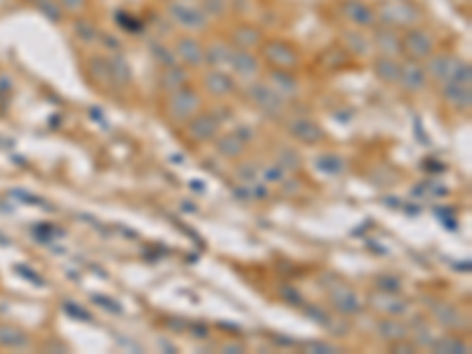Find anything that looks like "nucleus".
<instances>
[{
  "instance_id": "f257e3e1",
  "label": "nucleus",
  "mask_w": 472,
  "mask_h": 354,
  "mask_svg": "<svg viewBox=\"0 0 472 354\" xmlns=\"http://www.w3.org/2000/svg\"><path fill=\"white\" fill-rule=\"evenodd\" d=\"M166 12H168V17H170V22L185 31H204L208 22H211V17L206 15L204 8L192 5V3H182V0L168 3Z\"/></svg>"
},
{
  "instance_id": "f03ea898",
  "label": "nucleus",
  "mask_w": 472,
  "mask_h": 354,
  "mask_svg": "<svg viewBox=\"0 0 472 354\" xmlns=\"http://www.w3.org/2000/svg\"><path fill=\"white\" fill-rule=\"evenodd\" d=\"M262 57L267 59V64L272 69H283V71H293L300 64L298 50L291 43H286V40H267V43H262Z\"/></svg>"
},
{
  "instance_id": "7ed1b4c3",
  "label": "nucleus",
  "mask_w": 472,
  "mask_h": 354,
  "mask_svg": "<svg viewBox=\"0 0 472 354\" xmlns=\"http://www.w3.org/2000/svg\"><path fill=\"white\" fill-rule=\"evenodd\" d=\"M201 106V97L197 90H192L189 85L180 87V90L170 92V97H168V116H170L173 121H189L192 116H197Z\"/></svg>"
},
{
  "instance_id": "20e7f679",
  "label": "nucleus",
  "mask_w": 472,
  "mask_h": 354,
  "mask_svg": "<svg viewBox=\"0 0 472 354\" xmlns=\"http://www.w3.org/2000/svg\"><path fill=\"white\" fill-rule=\"evenodd\" d=\"M402 52H406L409 59H414V62H423L435 52V40L428 31L409 29L402 36Z\"/></svg>"
},
{
  "instance_id": "39448f33",
  "label": "nucleus",
  "mask_w": 472,
  "mask_h": 354,
  "mask_svg": "<svg viewBox=\"0 0 472 354\" xmlns=\"http://www.w3.org/2000/svg\"><path fill=\"white\" fill-rule=\"evenodd\" d=\"M248 99H251L260 111H265L267 116H281V111H283V97L279 92H274L267 83L248 85Z\"/></svg>"
},
{
  "instance_id": "423d86ee",
  "label": "nucleus",
  "mask_w": 472,
  "mask_h": 354,
  "mask_svg": "<svg viewBox=\"0 0 472 354\" xmlns=\"http://www.w3.org/2000/svg\"><path fill=\"white\" fill-rule=\"evenodd\" d=\"M218 128H220V118H218V116L201 114V116H192V118H189L187 135H189V140H194V142H206V140H213L215 138Z\"/></svg>"
},
{
  "instance_id": "0eeeda50",
  "label": "nucleus",
  "mask_w": 472,
  "mask_h": 354,
  "mask_svg": "<svg viewBox=\"0 0 472 354\" xmlns=\"http://www.w3.org/2000/svg\"><path fill=\"white\" fill-rule=\"evenodd\" d=\"M175 57L182 59L187 66H206V59H204V45L199 43L194 36H182L178 38V43H175Z\"/></svg>"
},
{
  "instance_id": "6e6552de",
  "label": "nucleus",
  "mask_w": 472,
  "mask_h": 354,
  "mask_svg": "<svg viewBox=\"0 0 472 354\" xmlns=\"http://www.w3.org/2000/svg\"><path fill=\"white\" fill-rule=\"evenodd\" d=\"M456 62H458V59L454 57V54H449V52H440V54L433 52L428 57V64L423 66L425 76L437 80V83H444V80H449L451 71H454V66H456Z\"/></svg>"
},
{
  "instance_id": "1a4fd4ad",
  "label": "nucleus",
  "mask_w": 472,
  "mask_h": 354,
  "mask_svg": "<svg viewBox=\"0 0 472 354\" xmlns=\"http://www.w3.org/2000/svg\"><path fill=\"white\" fill-rule=\"evenodd\" d=\"M229 66L234 69V73L244 80L255 78V73L260 71L258 57L251 50H239V47H232V57H229Z\"/></svg>"
},
{
  "instance_id": "9d476101",
  "label": "nucleus",
  "mask_w": 472,
  "mask_h": 354,
  "mask_svg": "<svg viewBox=\"0 0 472 354\" xmlns=\"http://www.w3.org/2000/svg\"><path fill=\"white\" fill-rule=\"evenodd\" d=\"M375 17L383 19L387 26H411L418 19V12L411 8V5L392 3V5H383L380 15H375Z\"/></svg>"
},
{
  "instance_id": "9b49d317",
  "label": "nucleus",
  "mask_w": 472,
  "mask_h": 354,
  "mask_svg": "<svg viewBox=\"0 0 472 354\" xmlns=\"http://www.w3.org/2000/svg\"><path fill=\"white\" fill-rule=\"evenodd\" d=\"M342 15H345L354 26H361V29H368V26H375L378 17L375 12L368 8L361 0H349V3L342 5Z\"/></svg>"
},
{
  "instance_id": "f8f14e48",
  "label": "nucleus",
  "mask_w": 472,
  "mask_h": 354,
  "mask_svg": "<svg viewBox=\"0 0 472 354\" xmlns=\"http://www.w3.org/2000/svg\"><path fill=\"white\" fill-rule=\"evenodd\" d=\"M204 87L211 94H215V97H227V94H232L236 90V83L234 78L222 69H211L204 76Z\"/></svg>"
},
{
  "instance_id": "ddd939ff",
  "label": "nucleus",
  "mask_w": 472,
  "mask_h": 354,
  "mask_svg": "<svg viewBox=\"0 0 472 354\" xmlns=\"http://www.w3.org/2000/svg\"><path fill=\"white\" fill-rule=\"evenodd\" d=\"M425 80H428L425 69L418 62H414V59H409L406 64H399V80H397V83H402L404 90H409V92L423 90Z\"/></svg>"
},
{
  "instance_id": "4468645a",
  "label": "nucleus",
  "mask_w": 472,
  "mask_h": 354,
  "mask_svg": "<svg viewBox=\"0 0 472 354\" xmlns=\"http://www.w3.org/2000/svg\"><path fill=\"white\" fill-rule=\"evenodd\" d=\"M85 73H87V78H90L92 83L99 85V87H111L113 85L111 69H109V59L99 57V54H94V57H87Z\"/></svg>"
},
{
  "instance_id": "2eb2a0df",
  "label": "nucleus",
  "mask_w": 472,
  "mask_h": 354,
  "mask_svg": "<svg viewBox=\"0 0 472 354\" xmlns=\"http://www.w3.org/2000/svg\"><path fill=\"white\" fill-rule=\"evenodd\" d=\"M288 135H291L293 140L309 142V145L323 140V130L309 118H293L291 123H288Z\"/></svg>"
},
{
  "instance_id": "dca6fc26",
  "label": "nucleus",
  "mask_w": 472,
  "mask_h": 354,
  "mask_svg": "<svg viewBox=\"0 0 472 354\" xmlns=\"http://www.w3.org/2000/svg\"><path fill=\"white\" fill-rule=\"evenodd\" d=\"M442 97L456 109H470L472 104V90L470 85L454 83V80H444L442 83Z\"/></svg>"
},
{
  "instance_id": "f3484780",
  "label": "nucleus",
  "mask_w": 472,
  "mask_h": 354,
  "mask_svg": "<svg viewBox=\"0 0 472 354\" xmlns=\"http://www.w3.org/2000/svg\"><path fill=\"white\" fill-rule=\"evenodd\" d=\"M330 303H333V307L340 312V315H356V312L361 310V303L359 298L354 295L352 291L345 288V286H335L333 291H330Z\"/></svg>"
},
{
  "instance_id": "a211bd4d",
  "label": "nucleus",
  "mask_w": 472,
  "mask_h": 354,
  "mask_svg": "<svg viewBox=\"0 0 472 354\" xmlns=\"http://www.w3.org/2000/svg\"><path fill=\"white\" fill-rule=\"evenodd\" d=\"M373 47L385 57H395V54L402 52V38L392 31V26L387 29H378L373 33Z\"/></svg>"
},
{
  "instance_id": "6ab92c4d",
  "label": "nucleus",
  "mask_w": 472,
  "mask_h": 354,
  "mask_svg": "<svg viewBox=\"0 0 472 354\" xmlns=\"http://www.w3.org/2000/svg\"><path fill=\"white\" fill-rule=\"evenodd\" d=\"M269 87L274 92H279L281 97H291V94L298 92V80L293 78V71H283V69H272L267 73Z\"/></svg>"
},
{
  "instance_id": "aec40b11",
  "label": "nucleus",
  "mask_w": 472,
  "mask_h": 354,
  "mask_svg": "<svg viewBox=\"0 0 472 354\" xmlns=\"http://www.w3.org/2000/svg\"><path fill=\"white\" fill-rule=\"evenodd\" d=\"M232 43L234 47H239V50H253V47L262 45V31L258 26L241 24L232 31Z\"/></svg>"
},
{
  "instance_id": "412c9836",
  "label": "nucleus",
  "mask_w": 472,
  "mask_h": 354,
  "mask_svg": "<svg viewBox=\"0 0 472 354\" xmlns=\"http://www.w3.org/2000/svg\"><path fill=\"white\" fill-rule=\"evenodd\" d=\"M159 83L166 92H175V90H180V87L189 85V73H187V69H182V66L170 64V66H166L163 73H161Z\"/></svg>"
},
{
  "instance_id": "4be33fe9",
  "label": "nucleus",
  "mask_w": 472,
  "mask_h": 354,
  "mask_svg": "<svg viewBox=\"0 0 472 354\" xmlns=\"http://www.w3.org/2000/svg\"><path fill=\"white\" fill-rule=\"evenodd\" d=\"M229 57H232V47L225 45V43H213V45L204 47L206 66H213V69H222V66H227Z\"/></svg>"
},
{
  "instance_id": "5701e85b",
  "label": "nucleus",
  "mask_w": 472,
  "mask_h": 354,
  "mask_svg": "<svg viewBox=\"0 0 472 354\" xmlns=\"http://www.w3.org/2000/svg\"><path fill=\"white\" fill-rule=\"evenodd\" d=\"M373 71L383 83H397V80H399V64H397L395 57L380 54V57L373 62Z\"/></svg>"
},
{
  "instance_id": "b1692460",
  "label": "nucleus",
  "mask_w": 472,
  "mask_h": 354,
  "mask_svg": "<svg viewBox=\"0 0 472 354\" xmlns=\"http://www.w3.org/2000/svg\"><path fill=\"white\" fill-rule=\"evenodd\" d=\"M109 69H111L113 85H128L132 80L130 64H128V59L120 52H113L109 57Z\"/></svg>"
},
{
  "instance_id": "393cba45",
  "label": "nucleus",
  "mask_w": 472,
  "mask_h": 354,
  "mask_svg": "<svg viewBox=\"0 0 472 354\" xmlns=\"http://www.w3.org/2000/svg\"><path fill=\"white\" fill-rule=\"evenodd\" d=\"M314 166H316V170H319V173H323V175L338 177V175L345 173L347 163H345V159H342V156H335V154H321V156H316Z\"/></svg>"
},
{
  "instance_id": "a878e982",
  "label": "nucleus",
  "mask_w": 472,
  "mask_h": 354,
  "mask_svg": "<svg viewBox=\"0 0 472 354\" xmlns=\"http://www.w3.org/2000/svg\"><path fill=\"white\" fill-rule=\"evenodd\" d=\"M215 149H218L222 156H227V159H236V156L244 154L246 142L236 133H229V135H222V138L215 142Z\"/></svg>"
},
{
  "instance_id": "bb28decb",
  "label": "nucleus",
  "mask_w": 472,
  "mask_h": 354,
  "mask_svg": "<svg viewBox=\"0 0 472 354\" xmlns=\"http://www.w3.org/2000/svg\"><path fill=\"white\" fill-rule=\"evenodd\" d=\"M373 307H378L380 312H387V315H392V317H402V315H406L409 305L404 300H397L395 293H383V295L373 298Z\"/></svg>"
},
{
  "instance_id": "cd10ccee",
  "label": "nucleus",
  "mask_w": 472,
  "mask_h": 354,
  "mask_svg": "<svg viewBox=\"0 0 472 354\" xmlns=\"http://www.w3.org/2000/svg\"><path fill=\"white\" fill-rule=\"evenodd\" d=\"M73 36H76L78 43H83V45H92V43H97L99 31H97V26H94V24L90 22V19L78 17L76 22H73Z\"/></svg>"
},
{
  "instance_id": "c85d7f7f",
  "label": "nucleus",
  "mask_w": 472,
  "mask_h": 354,
  "mask_svg": "<svg viewBox=\"0 0 472 354\" xmlns=\"http://www.w3.org/2000/svg\"><path fill=\"white\" fill-rule=\"evenodd\" d=\"M435 319L444 326V329H458V326L463 324V315L454 307V305H440V307L435 310Z\"/></svg>"
},
{
  "instance_id": "c756f323",
  "label": "nucleus",
  "mask_w": 472,
  "mask_h": 354,
  "mask_svg": "<svg viewBox=\"0 0 472 354\" xmlns=\"http://www.w3.org/2000/svg\"><path fill=\"white\" fill-rule=\"evenodd\" d=\"M433 347L435 352H440V354H468V345L463 343V340H458V338H451V336H444V338H440V340H433Z\"/></svg>"
},
{
  "instance_id": "7c9ffc66",
  "label": "nucleus",
  "mask_w": 472,
  "mask_h": 354,
  "mask_svg": "<svg viewBox=\"0 0 472 354\" xmlns=\"http://www.w3.org/2000/svg\"><path fill=\"white\" fill-rule=\"evenodd\" d=\"M378 333H380V338H385L387 343L406 338V329H404L399 322H392V319H383V322L378 324Z\"/></svg>"
},
{
  "instance_id": "2f4dec72",
  "label": "nucleus",
  "mask_w": 472,
  "mask_h": 354,
  "mask_svg": "<svg viewBox=\"0 0 472 354\" xmlns=\"http://www.w3.org/2000/svg\"><path fill=\"white\" fill-rule=\"evenodd\" d=\"M38 10L43 12V17L47 19L50 24H62V19H64V10L59 8V3L57 0H38Z\"/></svg>"
},
{
  "instance_id": "473e14b6",
  "label": "nucleus",
  "mask_w": 472,
  "mask_h": 354,
  "mask_svg": "<svg viewBox=\"0 0 472 354\" xmlns=\"http://www.w3.org/2000/svg\"><path fill=\"white\" fill-rule=\"evenodd\" d=\"M342 40H345V45H347V50L349 52H354V54H366V50H368V40L361 36V33H356V31H349V33H345L342 36Z\"/></svg>"
},
{
  "instance_id": "72a5a7b5",
  "label": "nucleus",
  "mask_w": 472,
  "mask_h": 354,
  "mask_svg": "<svg viewBox=\"0 0 472 354\" xmlns=\"http://www.w3.org/2000/svg\"><path fill=\"white\" fill-rule=\"evenodd\" d=\"M0 343L5 347H24L29 340H26L24 333L17 329H0Z\"/></svg>"
},
{
  "instance_id": "f704fd0d",
  "label": "nucleus",
  "mask_w": 472,
  "mask_h": 354,
  "mask_svg": "<svg viewBox=\"0 0 472 354\" xmlns=\"http://www.w3.org/2000/svg\"><path fill=\"white\" fill-rule=\"evenodd\" d=\"M449 80H454V83H461V85H472V69H470V64L468 62H461V59H458L456 66H454V71H451Z\"/></svg>"
},
{
  "instance_id": "c9c22d12",
  "label": "nucleus",
  "mask_w": 472,
  "mask_h": 354,
  "mask_svg": "<svg viewBox=\"0 0 472 354\" xmlns=\"http://www.w3.org/2000/svg\"><path fill=\"white\" fill-rule=\"evenodd\" d=\"M283 177H286V170H283L279 163H272V166L262 168V182H265V185H281Z\"/></svg>"
},
{
  "instance_id": "e433bc0d",
  "label": "nucleus",
  "mask_w": 472,
  "mask_h": 354,
  "mask_svg": "<svg viewBox=\"0 0 472 354\" xmlns=\"http://www.w3.org/2000/svg\"><path fill=\"white\" fill-rule=\"evenodd\" d=\"M276 163L283 168V170H300V156L293 152V149H281L279 152V159H276Z\"/></svg>"
},
{
  "instance_id": "4c0bfd02",
  "label": "nucleus",
  "mask_w": 472,
  "mask_h": 354,
  "mask_svg": "<svg viewBox=\"0 0 472 354\" xmlns=\"http://www.w3.org/2000/svg\"><path fill=\"white\" fill-rule=\"evenodd\" d=\"M90 300L97 305V307H102V310H106L109 315H123V305H118L116 300H111V298H102L99 293H92L90 295Z\"/></svg>"
},
{
  "instance_id": "58836bf2",
  "label": "nucleus",
  "mask_w": 472,
  "mask_h": 354,
  "mask_svg": "<svg viewBox=\"0 0 472 354\" xmlns=\"http://www.w3.org/2000/svg\"><path fill=\"white\" fill-rule=\"evenodd\" d=\"M151 54H154V59H156V62H161L163 66H170V64H175V59H178L173 50L168 52V47L161 45V43H151Z\"/></svg>"
},
{
  "instance_id": "ea45409f",
  "label": "nucleus",
  "mask_w": 472,
  "mask_h": 354,
  "mask_svg": "<svg viewBox=\"0 0 472 354\" xmlns=\"http://www.w3.org/2000/svg\"><path fill=\"white\" fill-rule=\"evenodd\" d=\"M375 283L383 293H399V288H402V281L392 274H380L375 279Z\"/></svg>"
},
{
  "instance_id": "a19ab883",
  "label": "nucleus",
  "mask_w": 472,
  "mask_h": 354,
  "mask_svg": "<svg viewBox=\"0 0 472 354\" xmlns=\"http://www.w3.org/2000/svg\"><path fill=\"white\" fill-rule=\"evenodd\" d=\"M236 180L239 182L258 180V168H255V163H241V166L236 168Z\"/></svg>"
},
{
  "instance_id": "79ce46f5",
  "label": "nucleus",
  "mask_w": 472,
  "mask_h": 354,
  "mask_svg": "<svg viewBox=\"0 0 472 354\" xmlns=\"http://www.w3.org/2000/svg\"><path fill=\"white\" fill-rule=\"evenodd\" d=\"M59 3V8L64 10V15L69 12V15H80V12H85V8H87V0H57Z\"/></svg>"
},
{
  "instance_id": "37998d69",
  "label": "nucleus",
  "mask_w": 472,
  "mask_h": 354,
  "mask_svg": "<svg viewBox=\"0 0 472 354\" xmlns=\"http://www.w3.org/2000/svg\"><path fill=\"white\" fill-rule=\"evenodd\" d=\"M97 40L104 45V50H109L111 54H113V52H120V50H123V45H120V40H118L116 36H113V33H109V31H104V33L99 31V38H97Z\"/></svg>"
},
{
  "instance_id": "c03bdc74",
  "label": "nucleus",
  "mask_w": 472,
  "mask_h": 354,
  "mask_svg": "<svg viewBox=\"0 0 472 354\" xmlns=\"http://www.w3.org/2000/svg\"><path fill=\"white\" fill-rule=\"evenodd\" d=\"M64 312L69 317H73V319H78V322H92V317H90V312L87 310H83L80 305H76V303H64Z\"/></svg>"
},
{
  "instance_id": "a18cd8bd",
  "label": "nucleus",
  "mask_w": 472,
  "mask_h": 354,
  "mask_svg": "<svg viewBox=\"0 0 472 354\" xmlns=\"http://www.w3.org/2000/svg\"><path fill=\"white\" fill-rule=\"evenodd\" d=\"M201 8H204V12L208 17H211V15H225L227 3H225V0H204V5H201Z\"/></svg>"
},
{
  "instance_id": "49530a36",
  "label": "nucleus",
  "mask_w": 472,
  "mask_h": 354,
  "mask_svg": "<svg viewBox=\"0 0 472 354\" xmlns=\"http://www.w3.org/2000/svg\"><path fill=\"white\" fill-rule=\"evenodd\" d=\"M305 352H314V354H333L338 352L333 345L321 343V340H312V343H305Z\"/></svg>"
},
{
  "instance_id": "de8ad7c7",
  "label": "nucleus",
  "mask_w": 472,
  "mask_h": 354,
  "mask_svg": "<svg viewBox=\"0 0 472 354\" xmlns=\"http://www.w3.org/2000/svg\"><path fill=\"white\" fill-rule=\"evenodd\" d=\"M281 295H283V300L291 303V305H295V307H300V305H302L300 293L295 291V288H288V286H283V288H281Z\"/></svg>"
},
{
  "instance_id": "09e8293b",
  "label": "nucleus",
  "mask_w": 472,
  "mask_h": 354,
  "mask_svg": "<svg viewBox=\"0 0 472 354\" xmlns=\"http://www.w3.org/2000/svg\"><path fill=\"white\" fill-rule=\"evenodd\" d=\"M307 317L309 319H314L316 324H321V326H328L330 324V317H326L323 312L319 310V307H307Z\"/></svg>"
},
{
  "instance_id": "8fccbe9b",
  "label": "nucleus",
  "mask_w": 472,
  "mask_h": 354,
  "mask_svg": "<svg viewBox=\"0 0 472 354\" xmlns=\"http://www.w3.org/2000/svg\"><path fill=\"white\" fill-rule=\"evenodd\" d=\"M192 336L204 340V338H208V329H206L204 324H194V326H192Z\"/></svg>"
},
{
  "instance_id": "3c124183",
  "label": "nucleus",
  "mask_w": 472,
  "mask_h": 354,
  "mask_svg": "<svg viewBox=\"0 0 472 354\" xmlns=\"http://www.w3.org/2000/svg\"><path fill=\"white\" fill-rule=\"evenodd\" d=\"M222 350H225L227 354H241V352H244V347H241V345H234V343H229V345H222Z\"/></svg>"
},
{
  "instance_id": "603ef678",
  "label": "nucleus",
  "mask_w": 472,
  "mask_h": 354,
  "mask_svg": "<svg viewBox=\"0 0 472 354\" xmlns=\"http://www.w3.org/2000/svg\"><path fill=\"white\" fill-rule=\"evenodd\" d=\"M392 350H395V352H406V354H409V352H414V347H411V345H399V340H395V343H392Z\"/></svg>"
},
{
  "instance_id": "864d4df0",
  "label": "nucleus",
  "mask_w": 472,
  "mask_h": 354,
  "mask_svg": "<svg viewBox=\"0 0 472 354\" xmlns=\"http://www.w3.org/2000/svg\"><path fill=\"white\" fill-rule=\"evenodd\" d=\"M236 135H239V138L244 140V142H248V140H251V135H253V133L248 130V128H239V130H236Z\"/></svg>"
},
{
  "instance_id": "5fc2aeb1",
  "label": "nucleus",
  "mask_w": 472,
  "mask_h": 354,
  "mask_svg": "<svg viewBox=\"0 0 472 354\" xmlns=\"http://www.w3.org/2000/svg\"><path fill=\"white\" fill-rule=\"evenodd\" d=\"M159 347H166L168 352H175V345H170L168 340H159Z\"/></svg>"
},
{
  "instance_id": "6e6d98bb",
  "label": "nucleus",
  "mask_w": 472,
  "mask_h": 354,
  "mask_svg": "<svg viewBox=\"0 0 472 354\" xmlns=\"http://www.w3.org/2000/svg\"><path fill=\"white\" fill-rule=\"evenodd\" d=\"M182 3H192V5H197V3H201V0H182Z\"/></svg>"
},
{
  "instance_id": "4d7b16f0",
  "label": "nucleus",
  "mask_w": 472,
  "mask_h": 354,
  "mask_svg": "<svg viewBox=\"0 0 472 354\" xmlns=\"http://www.w3.org/2000/svg\"><path fill=\"white\" fill-rule=\"evenodd\" d=\"M24 3H38V0H24Z\"/></svg>"
}]
</instances>
